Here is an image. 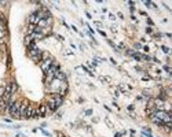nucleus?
Returning <instances> with one entry per match:
<instances>
[{
  "label": "nucleus",
  "mask_w": 172,
  "mask_h": 137,
  "mask_svg": "<svg viewBox=\"0 0 172 137\" xmlns=\"http://www.w3.org/2000/svg\"><path fill=\"white\" fill-rule=\"evenodd\" d=\"M19 107H21V101L14 100L11 97V100L7 103V110L10 112V115L12 119H18L19 118Z\"/></svg>",
  "instance_id": "1"
},
{
  "label": "nucleus",
  "mask_w": 172,
  "mask_h": 137,
  "mask_svg": "<svg viewBox=\"0 0 172 137\" xmlns=\"http://www.w3.org/2000/svg\"><path fill=\"white\" fill-rule=\"evenodd\" d=\"M37 111H39V116L40 118H46V116L50 114V110H48V107L46 103H42V104L37 107Z\"/></svg>",
  "instance_id": "2"
},
{
  "label": "nucleus",
  "mask_w": 172,
  "mask_h": 137,
  "mask_svg": "<svg viewBox=\"0 0 172 137\" xmlns=\"http://www.w3.org/2000/svg\"><path fill=\"white\" fill-rule=\"evenodd\" d=\"M50 97H51L52 100H54V103H55V105H57L58 108H59V107L63 104V97L59 95V93H52Z\"/></svg>",
  "instance_id": "3"
},
{
  "label": "nucleus",
  "mask_w": 172,
  "mask_h": 137,
  "mask_svg": "<svg viewBox=\"0 0 172 137\" xmlns=\"http://www.w3.org/2000/svg\"><path fill=\"white\" fill-rule=\"evenodd\" d=\"M28 107H29V101L22 100L21 101V107H19V118H25V114H26Z\"/></svg>",
  "instance_id": "4"
},
{
  "label": "nucleus",
  "mask_w": 172,
  "mask_h": 137,
  "mask_svg": "<svg viewBox=\"0 0 172 137\" xmlns=\"http://www.w3.org/2000/svg\"><path fill=\"white\" fill-rule=\"evenodd\" d=\"M42 21V18H40V15H39V12H33V14H31V16H29V23L31 25H39V22Z\"/></svg>",
  "instance_id": "5"
},
{
  "label": "nucleus",
  "mask_w": 172,
  "mask_h": 137,
  "mask_svg": "<svg viewBox=\"0 0 172 137\" xmlns=\"http://www.w3.org/2000/svg\"><path fill=\"white\" fill-rule=\"evenodd\" d=\"M35 107L33 105L29 104V107H28V110H26V114H25V119H32L33 118V114H35Z\"/></svg>",
  "instance_id": "6"
},
{
  "label": "nucleus",
  "mask_w": 172,
  "mask_h": 137,
  "mask_svg": "<svg viewBox=\"0 0 172 137\" xmlns=\"http://www.w3.org/2000/svg\"><path fill=\"white\" fill-rule=\"evenodd\" d=\"M36 25H31V23H29V26H28V30H26V34H28V36H32V34H33V33L36 32Z\"/></svg>",
  "instance_id": "7"
},
{
  "label": "nucleus",
  "mask_w": 172,
  "mask_h": 137,
  "mask_svg": "<svg viewBox=\"0 0 172 137\" xmlns=\"http://www.w3.org/2000/svg\"><path fill=\"white\" fill-rule=\"evenodd\" d=\"M6 110H7V103L3 99H0V112H3Z\"/></svg>",
  "instance_id": "8"
},
{
  "label": "nucleus",
  "mask_w": 172,
  "mask_h": 137,
  "mask_svg": "<svg viewBox=\"0 0 172 137\" xmlns=\"http://www.w3.org/2000/svg\"><path fill=\"white\" fill-rule=\"evenodd\" d=\"M17 89H18V85H17V82L15 81H11V93L14 95L17 92Z\"/></svg>",
  "instance_id": "9"
},
{
  "label": "nucleus",
  "mask_w": 172,
  "mask_h": 137,
  "mask_svg": "<svg viewBox=\"0 0 172 137\" xmlns=\"http://www.w3.org/2000/svg\"><path fill=\"white\" fill-rule=\"evenodd\" d=\"M147 108H154V99H149V101H147Z\"/></svg>",
  "instance_id": "10"
},
{
  "label": "nucleus",
  "mask_w": 172,
  "mask_h": 137,
  "mask_svg": "<svg viewBox=\"0 0 172 137\" xmlns=\"http://www.w3.org/2000/svg\"><path fill=\"white\" fill-rule=\"evenodd\" d=\"M83 70H84V71H87V73H88L89 75H92V73H91V71H89V70H88L87 67H85V66H83Z\"/></svg>",
  "instance_id": "11"
},
{
  "label": "nucleus",
  "mask_w": 172,
  "mask_h": 137,
  "mask_svg": "<svg viewBox=\"0 0 172 137\" xmlns=\"http://www.w3.org/2000/svg\"><path fill=\"white\" fill-rule=\"evenodd\" d=\"M162 51H164L165 53H168V52H169V49H168L167 47H162Z\"/></svg>",
  "instance_id": "12"
},
{
  "label": "nucleus",
  "mask_w": 172,
  "mask_h": 137,
  "mask_svg": "<svg viewBox=\"0 0 172 137\" xmlns=\"http://www.w3.org/2000/svg\"><path fill=\"white\" fill-rule=\"evenodd\" d=\"M85 114H87V115H91V114H92V110H87L85 111Z\"/></svg>",
  "instance_id": "13"
}]
</instances>
